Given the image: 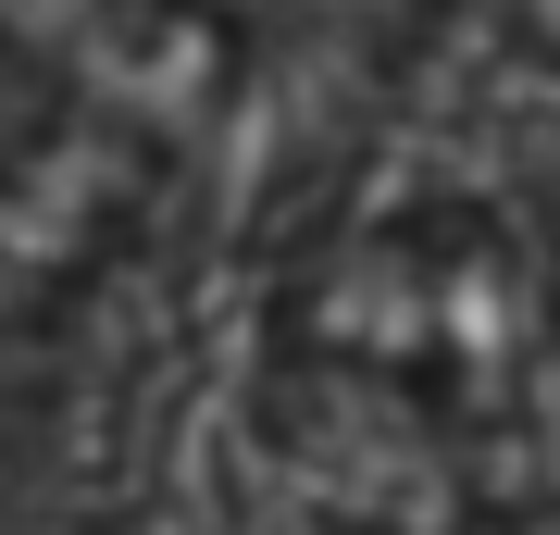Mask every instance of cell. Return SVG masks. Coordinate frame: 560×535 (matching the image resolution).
Masks as SVG:
<instances>
[{
	"mask_svg": "<svg viewBox=\"0 0 560 535\" xmlns=\"http://www.w3.org/2000/svg\"><path fill=\"white\" fill-rule=\"evenodd\" d=\"M261 361L275 437L337 535L436 498H536L523 461L560 437V249L486 187L361 199L287 261Z\"/></svg>",
	"mask_w": 560,
	"mask_h": 535,
	"instance_id": "obj_1",
	"label": "cell"
},
{
	"mask_svg": "<svg viewBox=\"0 0 560 535\" xmlns=\"http://www.w3.org/2000/svg\"><path fill=\"white\" fill-rule=\"evenodd\" d=\"M150 199H162V138L125 125L113 100L62 88L38 125H13L0 138V337L75 312L138 249Z\"/></svg>",
	"mask_w": 560,
	"mask_h": 535,
	"instance_id": "obj_2",
	"label": "cell"
},
{
	"mask_svg": "<svg viewBox=\"0 0 560 535\" xmlns=\"http://www.w3.org/2000/svg\"><path fill=\"white\" fill-rule=\"evenodd\" d=\"M499 25H511L536 62H560V0H499Z\"/></svg>",
	"mask_w": 560,
	"mask_h": 535,
	"instance_id": "obj_3",
	"label": "cell"
},
{
	"mask_svg": "<svg viewBox=\"0 0 560 535\" xmlns=\"http://www.w3.org/2000/svg\"><path fill=\"white\" fill-rule=\"evenodd\" d=\"M374 13H448V0H374Z\"/></svg>",
	"mask_w": 560,
	"mask_h": 535,
	"instance_id": "obj_4",
	"label": "cell"
}]
</instances>
